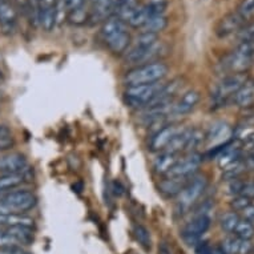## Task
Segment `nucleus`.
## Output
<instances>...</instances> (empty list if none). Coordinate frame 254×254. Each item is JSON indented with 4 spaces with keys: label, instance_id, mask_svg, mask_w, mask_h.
Masks as SVG:
<instances>
[{
    "label": "nucleus",
    "instance_id": "nucleus-1",
    "mask_svg": "<svg viewBox=\"0 0 254 254\" xmlns=\"http://www.w3.org/2000/svg\"><path fill=\"white\" fill-rule=\"evenodd\" d=\"M254 64V43H238L232 52L218 63V69L224 73H245Z\"/></svg>",
    "mask_w": 254,
    "mask_h": 254
},
{
    "label": "nucleus",
    "instance_id": "nucleus-2",
    "mask_svg": "<svg viewBox=\"0 0 254 254\" xmlns=\"http://www.w3.org/2000/svg\"><path fill=\"white\" fill-rule=\"evenodd\" d=\"M169 68L165 63L154 62L137 65L133 69H130L125 75V83L128 87L133 85H144V84H153L163 81V79L168 75Z\"/></svg>",
    "mask_w": 254,
    "mask_h": 254
},
{
    "label": "nucleus",
    "instance_id": "nucleus-3",
    "mask_svg": "<svg viewBox=\"0 0 254 254\" xmlns=\"http://www.w3.org/2000/svg\"><path fill=\"white\" fill-rule=\"evenodd\" d=\"M38 197L29 190H11L0 194V214H23L34 209Z\"/></svg>",
    "mask_w": 254,
    "mask_h": 254
},
{
    "label": "nucleus",
    "instance_id": "nucleus-4",
    "mask_svg": "<svg viewBox=\"0 0 254 254\" xmlns=\"http://www.w3.org/2000/svg\"><path fill=\"white\" fill-rule=\"evenodd\" d=\"M208 185V181L204 176L192 177L190 181L187 184L179 196L176 197V210L179 213H184L192 208L197 201L200 200L202 193L205 192Z\"/></svg>",
    "mask_w": 254,
    "mask_h": 254
},
{
    "label": "nucleus",
    "instance_id": "nucleus-5",
    "mask_svg": "<svg viewBox=\"0 0 254 254\" xmlns=\"http://www.w3.org/2000/svg\"><path fill=\"white\" fill-rule=\"evenodd\" d=\"M248 80L246 73H230L226 75L216 87L213 88L212 100L214 104L220 105L222 103H226L228 100H232L234 93L245 84Z\"/></svg>",
    "mask_w": 254,
    "mask_h": 254
},
{
    "label": "nucleus",
    "instance_id": "nucleus-6",
    "mask_svg": "<svg viewBox=\"0 0 254 254\" xmlns=\"http://www.w3.org/2000/svg\"><path fill=\"white\" fill-rule=\"evenodd\" d=\"M163 87V81L128 87L125 91V100L130 107H146L156 97L158 92L161 91Z\"/></svg>",
    "mask_w": 254,
    "mask_h": 254
},
{
    "label": "nucleus",
    "instance_id": "nucleus-7",
    "mask_svg": "<svg viewBox=\"0 0 254 254\" xmlns=\"http://www.w3.org/2000/svg\"><path fill=\"white\" fill-rule=\"evenodd\" d=\"M210 224H212V220L208 214H197L184 226L181 232L183 240L188 245H194L197 242H200L201 237L210 228Z\"/></svg>",
    "mask_w": 254,
    "mask_h": 254
},
{
    "label": "nucleus",
    "instance_id": "nucleus-8",
    "mask_svg": "<svg viewBox=\"0 0 254 254\" xmlns=\"http://www.w3.org/2000/svg\"><path fill=\"white\" fill-rule=\"evenodd\" d=\"M32 228H5L0 229V248H21L32 241Z\"/></svg>",
    "mask_w": 254,
    "mask_h": 254
},
{
    "label": "nucleus",
    "instance_id": "nucleus-9",
    "mask_svg": "<svg viewBox=\"0 0 254 254\" xmlns=\"http://www.w3.org/2000/svg\"><path fill=\"white\" fill-rule=\"evenodd\" d=\"M202 163V156L200 153L192 152L179 158L172 169L167 173V177H192L200 168Z\"/></svg>",
    "mask_w": 254,
    "mask_h": 254
},
{
    "label": "nucleus",
    "instance_id": "nucleus-10",
    "mask_svg": "<svg viewBox=\"0 0 254 254\" xmlns=\"http://www.w3.org/2000/svg\"><path fill=\"white\" fill-rule=\"evenodd\" d=\"M183 129L181 127L175 124L164 125L163 128L153 132L149 141V149L152 152H163L168 146V144L172 141V138Z\"/></svg>",
    "mask_w": 254,
    "mask_h": 254
},
{
    "label": "nucleus",
    "instance_id": "nucleus-11",
    "mask_svg": "<svg viewBox=\"0 0 254 254\" xmlns=\"http://www.w3.org/2000/svg\"><path fill=\"white\" fill-rule=\"evenodd\" d=\"M244 24H245V19L237 11H234V12L228 13L226 16H224L218 21L216 27V35L220 39L228 38L230 35L237 34L238 29Z\"/></svg>",
    "mask_w": 254,
    "mask_h": 254
},
{
    "label": "nucleus",
    "instance_id": "nucleus-12",
    "mask_svg": "<svg viewBox=\"0 0 254 254\" xmlns=\"http://www.w3.org/2000/svg\"><path fill=\"white\" fill-rule=\"evenodd\" d=\"M232 136V128L224 121H217L210 125L208 132L205 133V140L212 144L213 149L218 146L225 145L229 142V138Z\"/></svg>",
    "mask_w": 254,
    "mask_h": 254
},
{
    "label": "nucleus",
    "instance_id": "nucleus-13",
    "mask_svg": "<svg viewBox=\"0 0 254 254\" xmlns=\"http://www.w3.org/2000/svg\"><path fill=\"white\" fill-rule=\"evenodd\" d=\"M25 168H27V158L24 154L12 152L0 156V172L4 175L21 173Z\"/></svg>",
    "mask_w": 254,
    "mask_h": 254
},
{
    "label": "nucleus",
    "instance_id": "nucleus-14",
    "mask_svg": "<svg viewBox=\"0 0 254 254\" xmlns=\"http://www.w3.org/2000/svg\"><path fill=\"white\" fill-rule=\"evenodd\" d=\"M200 99V92L194 91V89L185 92L179 100L173 103L172 116H185L188 113H190L197 107Z\"/></svg>",
    "mask_w": 254,
    "mask_h": 254
},
{
    "label": "nucleus",
    "instance_id": "nucleus-15",
    "mask_svg": "<svg viewBox=\"0 0 254 254\" xmlns=\"http://www.w3.org/2000/svg\"><path fill=\"white\" fill-rule=\"evenodd\" d=\"M192 177H167L158 184V190L164 197H168V198L175 197L176 198L184 188L187 187V184L190 181Z\"/></svg>",
    "mask_w": 254,
    "mask_h": 254
},
{
    "label": "nucleus",
    "instance_id": "nucleus-16",
    "mask_svg": "<svg viewBox=\"0 0 254 254\" xmlns=\"http://www.w3.org/2000/svg\"><path fill=\"white\" fill-rule=\"evenodd\" d=\"M17 15L16 9L9 1L7 0H1L0 1V27L5 34H11L15 25H16Z\"/></svg>",
    "mask_w": 254,
    "mask_h": 254
},
{
    "label": "nucleus",
    "instance_id": "nucleus-17",
    "mask_svg": "<svg viewBox=\"0 0 254 254\" xmlns=\"http://www.w3.org/2000/svg\"><path fill=\"white\" fill-rule=\"evenodd\" d=\"M221 250L224 254H248L252 250V244L250 240L230 236L222 241Z\"/></svg>",
    "mask_w": 254,
    "mask_h": 254
},
{
    "label": "nucleus",
    "instance_id": "nucleus-18",
    "mask_svg": "<svg viewBox=\"0 0 254 254\" xmlns=\"http://www.w3.org/2000/svg\"><path fill=\"white\" fill-rule=\"evenodd\" d=\"M234 105L240 108H248L254 104V79L246 80L245 84L232 97Z\"/></svg>",
    "mask_w": 254,
    "mask_h": 254
},
{
    "label": "nucleus",
    "instance_id": "nucleus-19",
    "mask_svg": "<svg viewBox=\"0 0 254 254\" xmlns=\"http://www.w3.org/2000/svg\"><path fill=\"white\" fill-rule=\"evenodd\" d=\"M34 228V220L23 214H0V229L5 228Z\"/></svg>",
    "mask_w": 254,
    "mask_h": 254
},
{
    "label": "nucleus",
    "instance_id": "nucleus-20",
    "mask_svg": "<svg viewBox=\"0 0 254 254\" xmlns=\"http://www.w3.org/2000/svg\"><path fill=\"white\" fill-rule=\"evenodd\" d=\"M177 160L179 158H177V154L176 153H171V152H167V150L160 152V154L154 158L153 161L154 172L158 173V175H167Z\"/></svg>",
    "mask_w": 254,
    "mask_h": 254
},
{
    "label": "nucleus",
    "instance_id": "nucleus-21",
    "mask_svg": "<svg viewBox=\"0 0 254 254\" xmlns=\"http://www.w3.org/2000/svg\"><path fill=\"white\" fill-rule=\"evenodd\" d=\"M105 43L113 54H123L128 50V47L130 44V36L128 34V31H121L119 34L113 35L111 38L105 39Z\"/></svg>",
    "mask_w": 254,
    "mask_h": 254
},
{
    "label": "nucleus",
    "instance_id": "nucleus-22",
    "mask_svg": "<svg viewBox=\"0 0 254 254\" xmlns=\"http://www.w3.org/2000/svg\"><path fill=\"white\" fill-rule=\"evenodd\" d=\"M138 8L137 0H116L115 4V16L121 19L123 21L129 20V17L134 13V11Z\"/></svg>",
    "mask_w": 254,
    "mask_h": 254
},
{
    "label": "nucleus",
    "instance_id": "nucleus-23",
    "mask_svg": "<svg viewBox=\"0 0 254 254\" xmlns=\"http://www.w3.org/2000/svg\"><path fill=\"white\" fill-rule=\"evenodd\" d=\"M24 175L23 173H15V175H3L0 176V194L11 192L17 187H20L24 183Z\"/></svg>",
    "mask_w": 254,
    "mask_h": 254
},
{
    "label": "nucleus",
    "instance_id": "nucleus-24",
    "mask_svg": "<svg viewBox=\"0 0 254 254\" xmlns=\"http://www.w3.org/2000/svg\"><path fill=\"white\" fill-rule=\"evenodd\" d=\"M125 29H127L125 21H123L117 16H111L105 20L104 25L101 28V35L104 39H108L113 35L121 32V31H125Z\"/></svg>",
    "mask_w": 254,
    "mask_h": 254
},
{
    "label": "nucleus",
    "instance_id": "nucleus-25",
    "mask_svg": "<svg viewBox=\"0 0 254 254\" xmlns=\"http://www.w3.org/2000/svg\"><path fill=\"white\" fill-rule=\"evenodd\" d=\"M59 11L58 7H52V8H42L40 9V25L43 27L44 31L50 32L52 31L58 21Z\"/></svg>",
    "mask_w": 254,
    "mask_h": 254
},
{
    "label": "nucleus",
    "instance_id": "nucleus-26",
    "mask_svg": "<svg viewBox=\"0 0 254 254\" xmlns=\"http://www.w3.org/2000/svg\"><path fill=\"white\" fill-rule=\"evenodd\" d=\"M168 27V17L165 15H158V16L150 17L145 24L142 25V32H149V34L157 35Z\"/></svg>",
    "mask_w": 254,
    "mask_h": 254
},
{
    "label": "nucleus",
    "instance_id": "nucleus-27",
    "mask_svg": "<svg viewBox=\"0 0 254 254\" xmlns=\"http://www.w3.org/2000/svg\"><path fill=\"white\" fill-rule=\"evenodd\" d=\"M241 220V216L237 212H226L224 213L220 218V225L226 233L233 234L236 226Z\"/></svg>",
    "mask_w": 254,
    "mask_h": 254
},
{
    "label": "nucleus",
    "instance_id": "nucleus-28",
    "mask_svg": "<svg viewBox=\"0 0 254 254\" xmlns=\"http://www.w3.org/2000/svg\"><path fill=\"white\" fill-rule=\"evenodd\" d=\"M232 236L244 238V240H252L254 236V225H252L249 221H246L245 218L241 217V220H240V222L236 226V229H234Z\"/></svg>",
    "mask_w": 254,
    "mask_h": 254
},
{
    "label": "nucleus",
    "instance_id": "nucleus-29",
    "mask_svg": "<svg viewBox=\"0 0 254 254\" xmlns=\"http://www.w3.org/2000/svg\"><path fill=\"white\" fill-rule=\"evenodd\" d=\"M237 39L240 43H254V23L242 25L238 29Z\"/></svg>",
    "mask_w": 254,
    "mask_h": 254
},
{
    "label": "nucleus",
    "instance_id": "nucleus-30",
    "mask_svg": "<svg viewBox=\"0 0 254 254\" xmlns=\"http://www.w3.org/2000/svg\"><path fill=\"white\" fill-rule=\"evenodd\" d=\"M134 237L137 238V241L140 242V245L145 249H150L152 245V240H150V233L148 232L146 228L141 225H137L134 228Z\"/></svg>",
    "mask_w": 254,
    "mask_h": 254
},
{
    "label": "nucleus",
    "instance_id": "nucleus-31",
    "mask_svg": "<svg viewBox=\"0 0 254 254\" xmlns=\"http://www.w3.org/2000/svg\"><path fill=\"white\" fill-rule=\"evenodd\" d=\"M237 12L241 15L245 20L254 16V0H242V3L238 5Z\"/></svg>",
    "mask_w": 254,
    "mask_h": 254
},
{
    "label": "nucleus",
    "instance_id": "nucleus-32",
    "mask_svg": "<svg viewBox=\"0 0 254 254\" xmlns=\"http://www.w3.org/2000/svg\"><path fill=\"white\" fill-rule=\"evenodd\" d=\"M250 204H253L250 198H246V197H241V196H236L233 197V200L230 202L232 205V208L234 209V212H242L246 206H249Z\"/></svg>",
    "mask_w": 254,
    "mask_h": 254
},
{
    "label": "nucleus",
    "instance_id": "nucleus-33",
    "mask_svg": "<svg viewBox=\"0 0 254 254\" xmlns=\"http://www.w3.org/2000/svg\"><path fill=\"white\" fill-rule=\"evenodd\" d=\"M241 213L242 218H245L246 221H249L252 225H254V204H250L249 206H246Z\"/></svg>",
    "mask_w": 254,
    "mask_h": 254
},
{
    "label": "nucleus",
    "instance_id": "nucleus-34",
    "mask_svg": "<svg viewBox=\"0 0 254 254\" xmlns=\"http://www.w3.org/2000/svg\"><path fill=\"white\" fill-rule=\"evenodd\" d=\"M196 254H214L208 242H198L196 246Z\"/></svg>",
    "mask_w": 254,
    "mask_h": 254
},
{
    "label": "nucleus",
    "instance_id": "nucleus-35",
    "mask_svg": "<svg viewBox=\"0 0 254 254\" xmlns=\"http://www.w3.org/2000/svg\"><path fill=\"white\" fill-rule=\"evenodd\" d=\"M84 0H64V5L67 7L69 11H75V9L81 8Z\"/></svg>",
    "mask_w": 254,
    "mask_h": 254
},
{
    "label": "nucleus",
    "instance_id": "nucleus-36",
    "mask_svg": "<svg viewBox=\"0 0 254 254\" xmlns=\"http://www.w3.org/2000/svg\"><path fill=\"white\" fill-rule=\"evenodd\" d=\"M12 146H13L12 137L0 138V152H4V150L11 149Z\"/></svg>",
    "mask_w": 254,
    "mask_h": 254
},
{
    "label": "nucleus",
    "instance_id": "nucleus-37",
    "mask_svg": "<svg viewBox=\"0 0 254 254\" xmlns=\"http://www.w3.org/2000/svg\"><path fill=\"white\" fill-rule=\"evenodd\" d=\"M0 254H28L21 248H0Z\"/></svg>",
    "mask_w": 254,
    "mask_h": 254
},
{
    "label": "nucleus",
    "instance_id": "nucleus-38",
    "mask_svg": "<svg viewBox=\"0 0 254 254\" xmlns=\"http://www.w3.org/2000/svg\"><path fill=\"white\" fill-rule=\"evenodd\" d=\"M11 129H9L7 125H1L0 124V138H5V137H11Z\"/></svg>",
    "mask_w": 254,
    "mask_h": 254
},
{
    "label": "nucleus",
    "instance_id": "nucleus-39",
    "mask_svg": "<svg viewBox=\"0 0 254 254\" xmlns=\"http://www.w3.org/2000/svg\"><path fill=\"white\" fill-rule=\"evenodd\" d=\"M1 79H3V77H1V73H0V81H1Z\"/></svg>",
    "mask_w": 254,
    "mask_h": 254
},
{
    "label": "nucleus",
    "instance_id": "nucleus-40",
    "mask_svg": "<svg viewBox=\"0 0 254 254\" xmlns=\"http://www.w3.org/2000/svg\"><path fill=\"white\" fill-rule=\"evenodd\" d=\"M0 1H1V0H0Z\"/></svg>",
    "mask_w": 254,
    "mask_h": 254
}]
</instances>
